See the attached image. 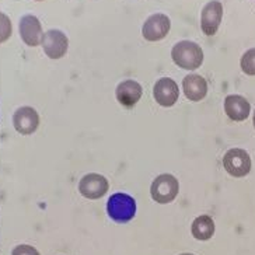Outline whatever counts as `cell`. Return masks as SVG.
Wrapping results in <instances>:
<instances>
[{
    "label": "cell",
    "mask_w": 255,
    "mask_h": 255,
    "mask_svg": "<svg viewBox=\"0 0 255 255\" xmlns=\"http://www.w3.org/2000/svg\"><path fill=\"white\" fill-rule=\"evenodd\" d=\"M174 63L184 70H195L203 62V51L192 41H180L171 51Z\"/></svg>",
    "instance_id": "cell-1"
},
{
    "label": "cell",
    "mask_w": 255,
    "mask_h": 255,
    "mask_svg": "<svg viewBox=\"0 0 255 255\" xmlns=\"http://www.w3.org/2000/svg\"><path fill=\"white\" fill-rule=\"evenodd\" d=\"M107 213L117 223H128L136 215V201L128 194L117 192L107 202Z\"/></svg>",
    "instance_id": "cell-2"
},
{
    "label": "cell",
    "mask_w": 255,
    "mask_h": 255,
    "mask_svg": "<svg viewBox=\"0 0 255 255\" xmlns=\"http://www.w3.org/2000/svg\"><path fill=\"white\" fill-rule=\"evenodd\" d=\"M178 191H180L178 180L171 174H161L151 182V198L161 205L173 202L178 195Z\"/></svg>",
    "instance_id": "cell-3"
},
{
    "label": "cell",
    "mask_w": 255,
    "mask_h": 255,
    "mask_svg": "<svg viewBox=\"0 0 255 255\" xmlns=\"http://www.w3.org/2000/svg\"><path fill=\"white\" fill-rule=\"evenodd\" d=\"M223 165L230 175L240 178L251 171V158L243 149H230L223 157Z\"/></svg>",
    "instance_id": "cell-4"
},
{
    "label": "cell",
    "mask_w": 255,
    "mask_h": 255,
    "mask_svg": "<svg viewBox=\"0 0 255 255\" xmlns=\"http://www.w3.org/2000/svg\"><path fill=\"white\" fill-rule=\"evenodd\" d=\"M41 44L48 58L60 59L68 52L69 39L66 34L60 30H49L44 34Z\"/></svg>",
    "instance_id": "cell-5"
},
{
    "label": "cell",
    "mask_w": 255,
    "mask_h": 255,
    "mask_svg": "<svg viewBox=\"0 0 255 255\" xmlns=\"http://www.w3.org/2000/svg\"><path fill=\"white\" fill-rule=\"evenodd\" d=\"M170 28H171V21L167 15L163 13L151 14L143 24V38L150 42L161 41L163 38L167 37Z\"/></svg>",
    "instance_id": "cell-6"
},
{
    "label": "cell",
    "mask_w": 255,
    "mask_h": 255,
    "mask_svg": "<svg viewBox=\"0 0 255 255\" xmlns=\"http://www.w3.org/2000/svg\"><path fill=\"white\" fill-rule=\"evenodd\" d=\"M223 18V4L219 0H212L202 8L201 27L205 35L212 37L219 30V25Z\"/></svg>",
    "instance_id": "cell-7"
},
{
    "label": "cell",
    "mask_w": 255,
    "mask_h": 255,
    "mask_svg": "<svg viewBox=\"0 0 255 255\" xmlns=\"http://www.w3.org/2000/svg\"><path fill=\"white\" fill-rule=\"evenodd\" d=\"M110 184L104 175L91 173L84 175L79 182V191L87 199H100L108 192Z\"/></svg>",
    "instance_id": "cell-8"
},
{
    "label": "cell",
    "mask_w": 255,
    "mask_h": 255,
    "mask_svg": "<svg viewBox=\"0 0 255 255\" xmlns=\"http://www.w3.org/2000/svg\"><path fill=\"white\" fill-rule=\"evenodd\" d=\"M20 37L24 41V44L28 46H38L42 42V25L35 15L25 14L20 18L18 24Z\"/></svg>",
    "instance_id": "cell-9"
},
{
    "label": "cell",
    "mask_w": 255,
    "mask_h": 255,
    "mask_svg": "<svg viewBox=\"0 0 255 255\" xmlns=\"http://www.w3.org/2000/svg\"><path fill=\"white\" fill-rule=\"evenodd\" d=\"M153 96L161 107H173L180 97L178 84L170 77H161L153 87Z\"/></svg>",
    "instance_id": "cell-10"
},
{
    "label": "cell",
    "mask_w": 255,
    "mask_h": 255,
    "mask_svg": "<svg viewBox=\"0 0 255 255\" xmlns=\"http://www.w3.org/2000/svg\"><path fill=\"white\" fill-rule=\"evenodd\" d=\"M15 130L21 135H31L39 127V115L31 107H21L14 113L13 117Z\"/></svg>",
    "instance_id": "cell-11"
},
{
    "label": "cell",
    "mask_w": 255,
    "mask_h": 255,
    "mask_svg": "<svg viewBox=\"0 0 255 255\" xmlns=\"http://www.w3.org/2000/svg\"><path fill=\"white\" fill-rule=\"evenodd\" d=\"M142 93L143 89L139 83L135 80H125L118 84V87L115 90V96L121 105H124L127 108H132L140 100Z\"/></svg>",
    "instance_id": "cell-12"
},
{
    "label": "cell",
    "mask_w": 255,
    "mask_h": 255,
    "mask_svg": "<svg viewBox=\"0 0 255 255\" xmlns=\"http://www.w3.org/2000/svg\"><path fill=\"white\" fill-rule=\"evenodd\" d=\"M225 111L230 120L241 122V121H246L250 117L251 105L243 96L232 94V96L226 97Z\"/></svg>",
    "instance_id": "cell-13"
},
{
    "label": "cell",
    "mask_w": 255,
    "mask_h": 255,
    "mask_svg": "<svg viewBox=\"0 0 255 255\" xmlns=\"http://www.w3.org/2000/svg\"><path fill=\"white\" fill-rule=\"evenodd\" d=\"M182 90L188 100L201 101L208 94V83L199 75H188L182 80Z\"/></svg>",
    "instance_id": "cell-14"
},
{
    "label": "cell",
    "mask_w": 255,
    "mask_h": 255,
    "mask_svg": "<svg viewBox=\"0 0 255 255\" xmlns=\"http://www.w3.org/2000/svg\"><path fill=\"white\" fill-rule=\"evenodd\" d=\"M191 232H192V236L195 237L196 240H209V239H212V236L215 234V222L210 216H206V215L198 216L192 223Z\"/></svg>",
    "instance_id": "cell-15"
},
{
    "label": "cell",
    "mask_w": 255,
    "mask_h": 255,
    "mask_svg": "<svg viewBox=\"0 0 255 255\" xmlns=\"http://www.w3.org/2000/svg\"><path fill=\"white\" fill-rule=\"evenodd\" d=\"M240 66L241 70H243L246 75L255 76V48L248 49L247 52L241 56Z\"/></svg>",
    "instance_id": "cell-16"
},
{
    "label": "cell",
    "mask_w": 255,
    "mask_h": 255,
    "mask_svg": "<svg viewBox=\"0 0 255 255\" xmlns=\"http://www.w3.org/2000/svg\"><path fill=\"white\" fill-rule=\"evenodd\" d=\"M11 31H13V25L8 15L0 11V44L6 42L11 37Z\"/></svg>",
    "instance_id": "cell-17"
},
{
    "label": "cell",
    "mask_w": 255,
    "mask_h": 255,
    "mask_svg": "<svg viewBox=\"0 0 255 255\" xmlns=\"http://www.w3.org/2000/svg\"><path fill=\"white\" fill-rule=\"evenodd\" d=\"M11 255H41L37 251V248L27 246V244H21V246H17L13 250Z\"/></svg>",
    "instance_id": "cell-18"
},
{
    "label": "cell",
    "mask_w": 255,
    "mask_h": 255,
    "mask_svg": "<svg viewBox=\"0 0 255 255\" xmlns=\"http://www.w3.org/2000/svg\"><path fill=\"white\" fill-rule=\"evenodd\" d=\"M253 122H254V128H255V113H254V120H253Z\"/></svg>",
    "instance_id": "cell-19"
},
{
    "label": "cell",
    "mask_w": 255,
    "mask_h": 255,
    "mask_svg": "<svg viewBox=\"0 0 255 255\" xmlns=\"http://www.w3.org/2000/svg\"><path fill=\"white\" fill-rule=\"evenodd\" d=\"M181 255H194V254H181Z\"/></svg>",
    "instance_id": "cell-20"
}]
</instances>
